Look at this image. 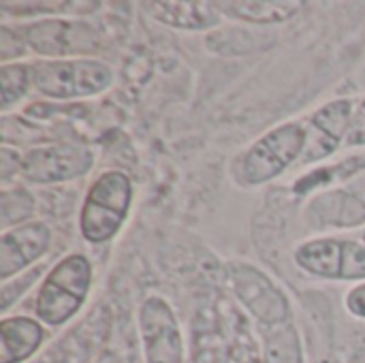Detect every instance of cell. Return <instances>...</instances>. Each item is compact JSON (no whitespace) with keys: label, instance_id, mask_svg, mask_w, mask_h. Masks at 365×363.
<instances>
[{"label":"cell","instance_id":"6da1fadb","mask_svg":"<svg viewBox=\"0 0 365 363\" xmlns=\"http://www.w3.org/2000/svg\"><path fill=\"white\" fill-rule=\"evenodd\" d=\"M308 143V131L299 122H287L259 141H255L235 165V178L244 186L267 184L284 173L295 160H302Z\"/></svg>","mask_w":365,"mask_h":363},{"label":"cell","instance_id":"7a4b0ae2","mask_svg":"<svg viewBox=\"0 0 365 363\" xmlns=\"http://www.w3.org/2000/svg\"><path fill=\"white\" fill-rule=\"evenodd\" d=\"M133 199L130 178L122 171H105L90 186L81 216L79 231L83 240L103 244L111 240L124 225Z\"/></svg>","mask_w":365,"mask_h":363},{"label":"cell","instance_id":"3957f363","mask_svg":"<svg viewBox=\"0 0 365 363\" xmlns=\"http://www.w3.org/2000/svg\"><path fill=\"white\" fill-rule=\"evenodd\" d=\"M90 285H92L90 261L83 255L64 257L49 272L36 295L34 302L36 317L49 327H58L66 323L81 310Z\"/></svg>","mask_w":365,"mask_h":363},{"label":"cell","instance_id":"277c9868","mask_svg":"<svg viewBox=\"0 0 365 363\" xmlns=\"http://www.w3.org/2000/svg\"><path fill=\"white\" fill-rule=\"evenodd\" d=\"M113 81L111 68L101 60L60 58L32 64V86L56 101H71L98 94Z\"/></svg>","mask_w":365,"mask_h":363},{"label":"cell","instance_id":"5b68a950","mask_svg":"<svg viewBox=\"0 0 365 363\" xmlns=\"http://www.w3.org/2000/svg\"><path fill=\"white\" fill-rule=\"evenodd\" d=\"M295 263L325 280H365V244L342 237H319L295 250Z\"/></svg>","mask_w":365,"mask_h":363},{"label":"cell","instance_id":"8992f818","mask_svg":"<svg viewBox=\"0 0 365 363\" xmlns=\"http://www.w3.org/2000/svg\"><path fill=\"white\" fill-rule=\"evenodd\" d=\"M19 34L32 51L49 56V60H60V56L73 53H94L105 47L103 36L94 26L83 21L43 19L24 26Z\"/></svg>","mask_w":365,"mask_h":363},{"label":"cell","instance_id":"52a82bcc","mask_svg":"<svg viewBox=\"0 0 365 363\" xmlns=\"http://www.w3.org/2000/svg\"><path fill=\"white\" fill-rule=\"evenodd\" d=\"M139 334L145 363H184V340L171 306L148 297L139 308Z\"/></svg>","mask_w":365,"mask_h":363},{"label":"cell","instance_id":"ba28073f","mask_svg":"<svg viewBox=\"0 0 365 363\" xmlns=\"http://www.w3.org/2000/svg\"><path fill=\"white\" fill-rule=\"evenodd\" d=\"M231 287L237 300L248 308V312L263 325L276 327L291 323V306L284 293L257 267L252 265H233L231 267Z\"/></svg>","mask_w":365,"mask_h":363},{"label":"cell","instance_id":"9c48e42d","mask_svg":"<svg viewBox=\"0 0 365 363\" xmlns=\"http://www.w3.org/2000/svg\"><path fill=\"white\" fill-rule=\"evenodd\" d=\"M94 156L90 148L77 143H58L30 150L21 158L19 173L34 184H56L75 180L90 171Z\"/></svg>","mask_w":365,"mask_h":363},{"label":"cell","instance_id":"30bf717a","mask_svg":"<svg viewBox=\"0 0 365 363\" xmlns=\"http://www.w3.org/2000/svg\"><path fill=\"white\" fill-rule=\"evenodd\" d=\"M353 103L342 98V101H331L325 107L317 109L306 124L308 131V143L306 152L302 156V165H312L319 163L327 156H331L340 143L346 139L349 124L353 118Z\"/></svg>","mask_w":365,"mask_h":363},{"label":"cell","instance_id":"8fae6325","mask_svg":"<svg viewBox=\"0 0 365 363\" xmlns=\"http://www.w3.org/2000/svg\"><path fill=\"white\" fill-rule=\"evenodd\" d=\"M51 242V231L45 223H28L13 231L2 233L0 240V278L6 282L13 274L21 272L45 255Z\"/></svg>","mask_w":365,"mask_h":363},{"label":"cell","instance_id":"7c38bea8","mask_svg":"<svg viewBox=\"0 0 365 363\" xmlns=\"http://www.w3.org/2000/svg\"><path fill=\"white\" fill-rule=\"evenodd\" d=\"M45 332L30 317H6L0 323V363H24L43 344Z\"/></svg>","mask_w":365,"mask_h":363},{"label":"cell","instance_id":"4fadbf2b","mask_svg":"<svg viewBox=\"0 0 365 363\" xmlns=\"http://www.w3.org/2000/svg\"><path fill=\"white\" fill-rule=\"evenodd\" d=\"M143 6L156 21L180 30H207L222 17L216 2H145Z\"/></svg>","mask_w":365,"mask_h":363},{"label":"cell","instance_id":"5bb4252c","mask_svg":"<svg viewBox=\"0 0 365 363\" xmlns=\"http://www.w3.org/2000/svg\"><path fill=\"white\" fill-rule=\"evenodd\" d=\"M218 11L231 19H240L255 26L282 24L299 13L304 2L297 0H240V2H216Z\"/></svg>","mask_w":365,"mask_h":363},{"label":"cell","instance_id":"9a60e30c","mask_svg":"<svg viewBox=\"0 0 365 363\" xmlns=\"http://www.w3.org/2000/svg\"><path fill=\"white\" fill-rule=\"evenodd\" d=\"M272 45V39L259 30H244V28H229V30H216L207 36V47L220 56H240V53H255L261 49H267Z\"/></svg>","mask_w":365,"mask_h":363},{"label":"cell","instance_id":"2e32d148","mask_svg":"<svg viewBox=\"0 0 365 363\" xmlns=\"http://www.w3.org/2000/svg\"><path fill=\"white\" fill-rule=\"evenodd\" d=\"M265 329V363H304L302 342L291 323Z\"/></svg>","mask_w":365,"mask_h":363},{"label":"cell","instance_id":"e0dca14e","mask_svg":"<svg viewBox=\"0 0 365 363\" xmlns=\"http://www.w3.org/2000/svg\"><path fill=\"white\" fill-rule=\"evenodd\" d=\"M0 86H2V109H9L32 86V64H19V62L2 64Z\"/></svg>","mask_w":365,"mask_h":363},{"label":"cell","instance_id":"ac0fdd59","mask_svg":"<svg viewBox=\"0 0 365 363\" xmlns=\"http://www.w3.org/2000/svg\"><path fill=\"white\" fill-rule=\"evenodd\" d=\"M344 145H349V148H364L365 145V98L353 111Z\"/></svg>","mask_w":365,"mask_h":363},{"label":"cell","instance_id":"d6986e66","mask_svg":"<svg viewBox=\"0 0 365 363\" xmlns=\"http://www.w3.org/2000/svg\"><path fill=\"white\" fill-rule=\"evenodd\" d=\"M346 308H349L351 315H355V317H359V319H365V282L364 285H359V287H355V289L349 293V297H346Z\"/></svg>","mask_w":365,"mask_h":363},{"label":"cell","instance_id":"ffe728a7","mask_svg":"<svg viewBox=\"0 0 365 363\" xmlns=\"http://www.w3.org/2000/svg\"><path fill=\"white\" fill-rule=\"evenodd\" d=\"M9 36H11V30L4 26V28H2V32H0V43H9ZM13 39H15V43H19L21 34H19V32H13ZM15 51H17V56H19L24 49H21V47H17ZM15 51L11 53V51H9V45H0V58H2V62L6 64V60H9V58H13V56H15Z\"/></svg>","mask_w":365,"mask_h":363},{"label":"cell","instance_id":"44dd1931","mask_svg":"<svg viewBox=\"0 0 365 363\" xmlns=\"http://www.w3.org/2000/svg\"><path fill=\"white\" fill-rule=\"evenodd\" d=\"M364 244H365V233H364Z\"/></svg>","mask_w":365,"mask_h":363}]
</instances>
